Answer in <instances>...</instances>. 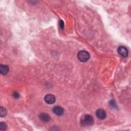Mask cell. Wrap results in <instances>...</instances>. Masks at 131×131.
<instances>
[{"mask_svg": "<svg viewBox=\"0 0 131 131\" xmlns=\"http://www.w3.org/2000/svg\"><path fill=\"white\" fill-rule=\"evenodd\" d=\"M81 122L82 125L84 126H89L93 125L94 121L91 115L89 114H85L82 117Z\"/></svg>", "mask_w": 131, "mask_h": 131, "instance_id": "obj_1", "label": "cell"}, {"mask_svg": "<svg viewBox=\"0 0 131 131\" xmlns=\"http://www.w3.org/2000/svg\"><path fill=\"white\" fill-rule=\"evenodd\" d=\"M78 59L82 62H86L90 58V54L86 51H80L77 54Z\"/></svg>", "mask_w": 131, "mask_h": 131, "instance_id": "obj_2", "label": "cell"}, {"mask_svg": "<svg viewBox=\"0 0 131 131\" xmlns=\"http://www.w3.org/2000/svg\"><path fill=\"white\" fill-rule=\"evenodd\" d=\"M44 100L47 103L49 104H52L55 102V97L53 95L47 94L45 96Z\"/></svg>", "mask_w": 131, "mask_h": 131, "instance_id": "obj_3", "label": "cell"}, {"mask_svg": "<svg viewBox=\"0 0 131 131\" xmlns=\"http://www.w3.org/2000/svg\"><path fill=\"white\" fill-rule=\"evenodd\" d=\"M118 53L121 55L122 56L124 57H127L128 56L129 52L128 49L124 46H120L118 48Z\"/></svg>", "mask_w": 131, "mask_h": 131, "instance_id": "obj_4", "label": "cell"}, {"mask_svg": "<svg viewBox=\"0 0 131 131\" xmlns=\"http://www.w3.org/2000/svg\"><path fill=\"white\" fill-rule=\"evenodd\" d=\"M96 115L98 118L101 120L105 119L107 116V114L105 111L101 109H98L96 111Z\"/></svg>", "mask_w": 131, "mask_h": 131, "instance_id": "obj_5", "label": "cell"}, {"mask_svg": "<svg viewBox=\"0 0 131 131\" xmlns=\"http://www.w3.org/2000/svg\"><path fill=\"white\" fill-rule=\"evenodd\" d=\"M53 112L57 116H61L64 114V109L60 106H55L53 108Z\"/></svg>", "mask_w": 131, "mask_h": 131, "instance_id": "obj_6", "label": "cell"}, {"mask_svg": "<svg viewBox=\"0 0 131 131\" xmlns=\"http://www.w3.org/2000/svg\"><path fill=\"white\" fill-rule=\"evenodd\" d=\"M40 119L43 121V122H48L50 120V116L46 113H42L40 115Z\"/></svg>", "mask_w": 131, "mask_h": 131, "instance_id": "obj_7", "label": "cell"}, {"mask_svg": "<svg viewBox=\"0 0 131 131\" xmlns=\"http://www.w3.org/2000/svg\"><path fill=\"white\" fill-rule=\"evenodd\" d=\"M0 72L2 75H6L9 72V67L7 65H1L0 67Z\"/></svg>", "mask_w": 131, "mask_h": 131, "instance_id": "obj_8", "label": "cell"}, {"mask_svg": "<svg viewBox=\"0 0 131 131\" xmlns=\"http://www.w3.org/2000/svg\"><path fill=\"white\" fill-rule=\"evenodd\" d=\"M7 115V111L5 108L1 107L0 109V116L2 117L6 116Z\"/></svg>", "mask_w": 131, "mask_h": 131, "instance_id": "obj_9", "label": "cell"}, {"mask_svg": "<svg viewBox=\"0 0 131 131\" xmlns=\"http://www.w3.org/2000/svg\"><path fill=\"white\" fill-rule=\"evenodd\" d=\"M6 129H7V125L5 123L2 122V123L0 124V130L1 131H3V130H6Z\"/></svg>", "mask_w": 131, "mask_h": 131, "instance_id": "obj_10", "label": "cell"}, {"mask_svg": "<svg viewBox=\"0 0 131 131\" xmlns=\"http://www.w3.org/2000/svg\"><path fill=\"white\" fill-rule=\"evenodd\" d=\"M110 106H111L112 107H114V108H116V107H117L116 104L114 100H111V101L110 102Z\"/></svg>", "mask_w": 131, "mask_h": 131, "instance_id": "obj_11", "label": "cell"}, {"mask_svg": "<svg viewBox=\"0 0 131 131\" xmlns=\"http://www.w3.org/2000/svg\"><path fill=\"white\" fill-rule=\"evenodd\" d=\"M13 96L14 98L17 99V98H18L20 97V94L17 92H14L13 93Z\"/></svg>", "mask_w": 131, "mask_h": 131, "instance_id": "obj_12", "label": "cell"}, {"mask_svg": "<svg viewBox=\"0 0 131 131\" xmlns=\"http://www.w3.org/2000/svg\"><path fill=\"white\" fill-rule=\"evenodd\" d=\"M60 26L61 29H63L64 26V22H63V21L62 20L60 21Z\"/></svg>", "mask_w": 131, "mask_h": 131, "instance_id": "obj_13", "label": "cell"}]
</instances>
